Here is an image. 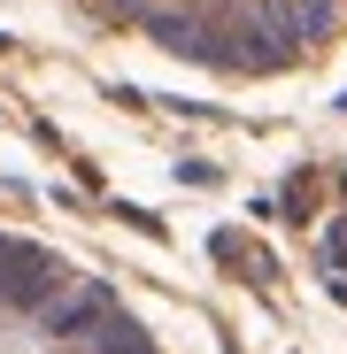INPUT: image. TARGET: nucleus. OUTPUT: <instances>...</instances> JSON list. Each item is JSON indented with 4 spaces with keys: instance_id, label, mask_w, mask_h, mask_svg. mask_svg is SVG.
Wrapping results in <instances>:
<instances>
[{
    "instance_id": "f257e3e1",
    "label": "nucleus",
    "mask_w": 347,
    "mask_h": 354,
    "mask_svg": "<svg viewBox=\"0 0 347 354\" xmlns=\"http://www.w3.org/2000/svg\"><path fill=\"white\" fill-rule=\"evenodd\" d=\"M78 8L100 31L216 85L294 77L347 31V0H78Z\"/></svg>"
},
{
    "instance_id": "f03ea898",
    "label": "nucleus",
    "mask_w": 347,
    "mask_h": 354,
    "mask_svg": "<svg viewBox=\"0 0 347 354\" xmlns=\"http://www.w3.org/2000/svg\"><path fill=\"white\" fill-rule=\"evenodd\" d=\"M0 354H170L132 292L0 223Z\"/></svg>"
}]
</instances>
